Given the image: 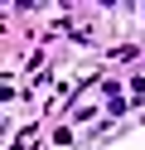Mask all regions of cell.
I'll use <instances>...</instances> for the list:
<instances>
[{
  "label": "cell",
  "mask_w": 145,
  "mask_h": 150,
  "mask_svg": "<svg viewBox=\"0 0 145 150\" xmlns=\"http://www.w3.org/2000/svg\"><path fill=\"white\" fill-rule=\"evenodd\" d=\"M131 97H145V78H131Z\"/></svg>",
  "instance_id": "1"
}]
</instances>
